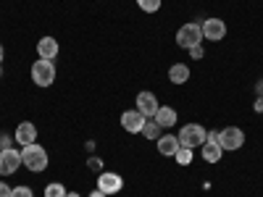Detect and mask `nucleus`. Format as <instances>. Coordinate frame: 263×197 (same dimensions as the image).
I'll return each mask as SVG.
<instances>
[{
    "label": "nucleus",
    "mask_w": 263,
    "mask_h": 197,
    "mask_svg": "<svg viewBox=\"0 0 263 197\" xmlns=\"http://www.w3.org/2000/svg\"><path fill=\"white\" fill-rule=\"evenodd\" d=\"M21 166H27V168L34 171V173L45 171V168H48V150L42 147V145H37V142L21 147Z\"/></svg>",
    "instance_id": "1"
},
{
    "label": "nucleus",
    "mask_w": 263,
    "mask_h": 197,
    "mask_svg": "<svg viewBox=\"0 0 263 197\" xmlns=\"http://www.w3.org/2000/svg\"><path fill=\"white\" fill-rule=\"evenodd\" d=\"M32 79L37 87H50L55 82V66L48 58H37L32 63Z\"/></svg>",
    "instance_id": "2"
},
{
    "label": "nucleus",
    "mask_w": 263,
    "mask_h": 197,
    "mask_svg": "<svg viewBox=\"0 0 263 197\" xmlns=\"http://www.w3.org/2000/svg\"><path fill=\"white\" fill-rule=\"evenodd\" d=\"M205 134L208 131L200 126V124H187V126H182V131H179V145L182 147H190V150H195V147H203L205 145Z\"/></svg>",
    "instance_id": "3"
},
{
    "label": "nucleus",
    "mask_w": 263,
    "mask_h": 197,
    "mask_svg": "<svg viewBox=\"0 0 263 197\" xmlns=\"http://www.w3.org/2000/svg\"><path fill=\"white\" fill-rule=\"evenodd\" d=\"M203 42V27L200 24H195V21H190V24H182L179 32H177V45L190 50L195 45H200Z\"/></svg>",
    "instance_id": "4"
},
{
    "label": "nucleus",
    "mask_w": 263,
    "mask_h": 197,
    "mask_svg": "<svg viewBox=\"0 0 263 197\" xmlns=\"http://www.w3.org/2000/svg\"><path fill=\"white\" fill-rule=\"evenodd\" d=\"M218 145H221V150H239L245 145V131L237 126H227L218 131Z\"/></svg>",
    "instance_id": "5"
},
{
    "label": "nucleus",
    "mask_w": 263,
    "mask_h": 197,
    "mask_svg": "<svg viewBox=\"0 0 263 197\" xmlns=\"http://www.w3.org/2000/svg\"><path fill=\"white\" fill-rule=\"evenodd\" d=\"M98 189L108 197V194H119L124 189V179L119 176V173H111V171H100L98 176Z\"/></svg>",
    "instance_id": "6"
},
{
    "label": "nucleus",
    "mask_w": 263,
    "mask_h": 197,
    "mask_svg": "<svg viewBox=\"0 0 263 197\" xmlns=\"http://www.w3.org/2000/svg\"><path fill=\"white\" fill-rule=\"evenodd\" d=\"M21 166V152L8 147V150H0V176H11L16 173Z\"/></svg>",
    "instance_id": "7"
},
{
    "label": "nucleus",
    "mask_w": 263,
    "mask_h": 197,
    "mask_svg": "<svg viewBox=\"0 0 263 197\" xmlns=\"http://www.w3.org/2000/svg\"><path fill=\"white\" fill-rule=\"evenodd\" d=\"M145 121H147V119L137 111V108H135V111H124V113H121V129L129 131V134H142Z\"/></svg>",
    "instance_id": "8"
},
{
    "label": "nucleus",
    "mask_w": 263,
    "mask_h": 197,
    "mask_svg": "<svg viewBox=\"0 0 263 197\" xmlns=\"http://www.w3.org/2000/svg\"><path fill=\"white\" fill-rule=\"evenodd\" d=\"M203 40H211V42H218L227 37V24L221 18H205L203 21Z\"/></svg>",
    "instance_id": "9"
},
{
    "label": "nucleus",
    "mask_w": 263,
    "mask_h": 197,
    "mask_svg": "<svg viewBox=\"0 0 263 197\" xmlns=\"http://www.w3.org/2000/svg\"><path fill=\"white\" fill-rule=\"evenodd\" d=\"M158 97L156 95H153V92H140L137 95V111L145 116V119H153V116H156L158 113Z\"/></svg>",
    "instance_id": "10"
},
{
    "label": "nucleus",
    "mask_w": 263,
    "mask_h": 197,
    "mask_svg": "<svg viewBox=\"0 0 263 197\" xmlns=\"http://www.w3.org/2000/svg\"><path fill=\"white\" fill-rule=\"evenodd\" d=\"M16 142H18L21 147L37 142V126L29 124V121H21V124L16 126Z\"/></svg>",
    "instance_id": "11"
},
{
    "label": "nucleus",
    "mask_w": 263,
    "mask_h": 197,
    "mask_svg": "<svg viewBox=\"0 0 263 197\" xmlns=\"http://www.w3.org/2000/svg\"><path fill=\"white\" fill-rule=\"evenodd\" d=\"M179 147H182V145H179V137H174V134H161V140H158V152H161V155L174 158Z\"/></svg>",
    "instance_id": "12"
},
{
    "label": "nucleus",
    "mask_w": 263,
    "mask_h": 197,
    "mask_svg": "<svg viewBox=\"0 0 263 197\" xmlns=\"http://www.w3.org/2000/svg\"><path fill=\"white\" fill-rule=\"evenodd\" d=\"M37 53H40V58L53 61V58L58 55V40H55V37H40V42H37Z\"/></svg>",
    "instance_id": "13"
},
{
    "label": "nucleus",
    "mask_w": 263,
    "mask_h": 197,
    "mask_svg": "<svg viewBox=\"0 0 263 197\" xmlns=\"http://www.w3.org/2000/svg\"><path fill=\"white\" fill-rule=\"evenodd\" d=\"M153 119L158 121L161 129H168V126L177 124V111H174V108H168V105H161V108H158V113L153 116Z\"/></svg>",
    "instance_id": "14"
},
{
    "label": "nucleus",
    "mask_w": 263,
    "mask_h": 197,
    "mask_svg": "<svg viewBox=\"0 0 263 197\" xmlns=\"http://www.w3.org/2000/svg\"><path fill=\"white\" fill-rule=\"evenodd\" d=\"M200 152H203V161L205 163H218V161H221V145H218V142H205L203 147H200Z\"/></svg>",
    "instance_id": "15"
},
{
    "label": "nucleus",
    "mask_w": 263,
    "mask_h": 197,
    "mask_svg": "<svg viewBox=\"0 0 263 197\" xmlns=\"http://www.w3.org/2000/svg\"><path fill=\"white\" fill-rule=\"evenodd\" d=\"M168 79L174 84H184L190 79V66L187 63H174L171 69H168Z\"/></svg>",
    "instance_id": "16"
},
{
    "label": "nucleus",
    "mask_w": 263,
    "mask_h": 197,
    "mask_svg": "<svg viewBox=\"0 0 263 197\" xmlns=\"http://www.w3.org/2000/svg\"><path fill=\"white\" fill-rule=\"evenodd\" d=\"M142 134H145L150 142H153V140L158 142V140H161V126H158V121H156V119L145 121V126H142Z\"/></svg>",
    "instance_id": "17"
},
{
    "label": "nucleus",
    "mask_w": 263,
    "mask_h": 197,
    "mask_svg": "<svg viewBox=\"0 0 263 197\" xmlns=\"http://www.w3.org/2000/svg\"><path fill=\"white\" fill-rule=\"evenodd\" d=\"M45 197H66V187L61 182H53L45 187Z\"/></svg>",
    "instance_id": "18"
},
{
    "label": "nucleus",
    "mask_w": 263,
    "mask_h": 197,
    "mask_svg": "<svg viewBox=\"0 0 263 197\" xmlns=\"http://www.w3.org/2000/svg\"><path fill=\"white\" fill-rule=\"evenodd\" d=\"M174 158H177L179 166H190V163H192V150H190V147H179Z\"/></svg>",
    "instance_id": "19"
},
{
    "label": "nucleus",
    "mask_w": 263,
    "mask_h": 197,
    "mask_svg": "<svg viewBox=\"0 0 263 197\" xmlns=\"http://www.w3.org/2000/svg\"><path fill=\"white\" fill-rule=\"evenodd\" d=\"M137 6L145 11V13H156L161 8V0H137Z\"/></svg>",
    "instance_id": "20"
},
{
    "label": "nucleus",
    "mask_w": 263,
    "mask_h": 197,
    "mask_svg": "<svg viewBox=\"0 0 263 197\" xmlns=\"http://www.w3.org/2000/svg\"><path fill=\"white\" fill-rule=\"evenodd\" d=\"M11 197H34V192L29 187H13L11 189Z\"/></svg>",
    "instance_id": "21"
},
{
    "label": "nucleus",
    "mask_w": 263,
    "mask_h": 197,
    "mask_svg": "<svg viewBox=\"0 0 263 197\" xmlns=\"http://www.w3.org/2000/svg\"><path fill=\"white\" fill-rule=\"evenodd\" d=\"M87 166H90V168H92V171H103V161H100V158H98V155H92V158H90V161H87Z\"/></svg>",
    "instance_id": "22"
},
{
    "label": "nucleus",
    "mask_w": 263,
    "mask_h": 197,
    "mask_svg": "<svg viewBox=\"0 0 263 197\" xmlns=\"http://www.w3.org/2000/svg\"><path fill=\"white\" fill-rule=\"evenodd\" d=\"M11 145H13V140L8 134H0V150H8Z\"/></svg>",
    "instance_id": "23"
},
{
    "label": "nucleus",
    "mask_w": 263,
    "mask_h": 197,
    "mask_svg": "<svg viewBox=\"0 0 263 197\" xmlns=\"http://www.w3.org/2000/svg\"><path fill=\"white\" fill-rule=\"evenodd\" d=\"M190 55L197 61V58H203L205 53H203V45H195V48H190Z\"/></svg>",
    "instance_id": "24"
},
{
    "label": "nucleus",
    "mask_w": 263,
    "mask_h": 197,
    "mask_svg": "<svg viewBox=\"0 0 263 197\" xmlns=\"http://www.w3.org/2000/svg\"><path fill=\"white\" fill-rule=\"evenodd\" d=\"M0 197H11V187L6 182H0Z\"/></svg>",
    "instance_id": "25"
},
{
    "label": "nucleus",
    "mask_w": 263,
    "mask_h": 197,
    "mask_svg": "<svg viewBox=\"0 0 263 197\" xmlns=\"http://www.w3.org/2000/svg\"><path fill=\"white\" fill-rule=\"evenodd\" d=\"M253 108H255V113H263V97H258V100L253 103Z\"/></svg>",
    "instance_id": "26"
},
{
    "label": "nucleus",
    "mask_w": 263,
    "mask_h": 197,
    "mask_svg": "<svg viewBox=\"0 0 263 197\" xmlns=\"http://www.w3.org/2000/svg\"><path fill=\"white\" fill-rule=\"evenodd\" d=\"M90 197H105V194H103L100 189H95V192H90Z\"/></svg>",
    "instance_id": "27"
},
{
    "label": "nucleus",
    "mask_w": 263,
    "mask_h": 197,
    "mask_svg": "<svg viewBox=\"0 0 263 197\" xmlns=\"http://www.w3.org/2000/svg\"><path fill=\"white\" fill-rule=\"evenodd\" d=\"M258 95H260V97H263V79H260V82H258Z\"/></svg>",
    "instance_id": "28"
},
{
    "label": "nucleus",
    "mask_w": 263,
    "mask_h": 197,
    "mask_svg": "<svg viewBox=\"0 0 263 197\" xmlns=\"http://www.w3.org/2000/svg\"><path fill=\"white\" fill-rule=\"evenodd\" d=\"M3 58H6V50H3V45H0V63H3Z\"/></svg>",
    "instance_id": "29"
},
{
    "label": "nucleus",
    "mask_w": 263,
    "mask_h": 197,
    "mask_svg": "<svg viewBox=\"0 0 263 197\" xmlns=\"http://www.w3.org/2000/svg\"><path fill=\"white\" fill-rule=\"evenodd\" d=\"M66 197H82V194H77V192H66Z\"/></svg>",
    "instance_id": "30"
},
{
    "label": "nucleus",
    "mask_w": 263,
    "mask_h": 197,
    "mask_svg": "<svg viewBox=\"0 0 263 197\" xmlns=\"http://www.w3.org/2000/svg\"><path fill=\"white\" fill-rule=\"evenodd\" d=\"M0 76H3V69H0Z\"/></svg>",
    "instance_id": "31"
}]
</instances>
